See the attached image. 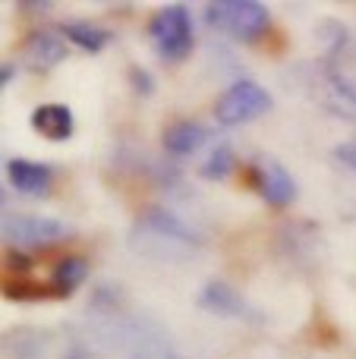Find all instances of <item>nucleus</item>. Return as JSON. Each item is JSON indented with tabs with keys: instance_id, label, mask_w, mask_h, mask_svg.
<instances>
[{
	"instance_id": "f257e3e1",
	"label": "nucleus",
	"mask_w": 356,
	"mask_h": 359,
	"mask_svg": "<svg viewBox=\"0 0 356 359\" xmlns=\"http://www.w3.org/2000/svg\"><path fill=\"white\" fill-rule=\"evenodd\" d=\"M205 19L212 29H221L240 41H256L268 32V10L256 0H218L205 6Z\"/></svg>"
},
{
	"instance_id": "f03ea898",
	"label": "nucleus",
	"mask_w": 356,
	"mask_h": 359,
	"mask_svg": "<svg viewBox=\"0 0 356 359\" xmlns=\"http://www.w3.org/2000/svg\"><path fill=\"white\" fill-rule=\"evenodd\" d=\"M149 35L155 38V48L161 54V60L180 63L193 50V16L186 13V6L170 4L161 13H155L149 25Z\"/></svg>"
},
{
	"instance_id": "7ed1b4c3",
	"label": "nucleus",
	"mask_w": 356,
	"mask_h": 359,
	"mask_svg": "<svg viewBox=\"0 0 356 359\" xmlns=\"http://www.w3.org/2000/svg\"><path fill=\"white\" fill-rule=\"evenodd\" d=\"M271 107V95L265 92L259 82L252 79H237L214 104V117L221 126H240L249 123V120L262 117Z\"/></svg>"
},
{
	"instance_id": "20e7f679",
	"label": "nucleus",
	"mask_w": 356,
	"mask_h": 359,
	"mask_svg": "<svg viewBox=\"0 0 356 359\" xmlns=\"http://www.w3.org/2000/svg\"><path fill=\"white\" fill-rule=\"evenodd\" d=\"M0 230H4V243L10 246H41L69 236V227L63 221L41 215H6Z\"/></svg>"
},
{
	"instance_id": "39448f33",
	"label": "nucleus",
	"mask_w": 356,
	"mask_h": 359,
	"mask_svg": "<svg viewBox=\"0 0 356 359\" xmlns=\"http://www.w3.org/2000/svg\"><path fill=\"white\" fill-rule=\"evenodd\" d=\"M249 183L259 189V196L275 208H284L296 198V183L287 174L284 164H278L275 158H259L256 164H249Z\"/></svg>"
},
{
	"instance_id": "423d86ee",
	"label": "nucleus",
	"mask_w": 356,
	"mask_h": 359,
	"mask_svg": "<svg viewBox=\"0 0 356 359\" xmlns=\"http://www.w3.org/2000/svg\"><path fill=\"white\" fill-rule=\"evenodd\" d=\"M6 177H10L13 189L25 192V196H44L54 183V174H50L48 164L29 161V158H10L6 161Z\"/></svg>"
},
{
	"instance_id": "0eeeda50",
	"label": "nucleus",
	"mask_w": 356,
	"mask_h": 359,
	"mask_svg": "<svg viewBox=\"0 0 356 359\" xmlns=\"http://www.w3.org/2000/svg\"><path fill=\"white\" fill-rule=\"evenodd\" d=\"M32 130L50 142H67L73 136V111L67 104H41L32 111Z\"/></svg>"
},
{
	"instance_id": "6e6552de",
	"label": "nucleus",
	"mask_w": 356,
	"mask_h": 359,
	"mask_svg": "<svg viewBox=\"0 0 356 359\" xmlns=\"http://www.w3.org/2000/svg\"><path fill=\"white\" fill-rule=\"evenodd\" d=\"M139 224H142L145 230H151L155 236L167 240V243H183V246H196V243H199V233H196L193 227H186L180 217L170 215V211H164V208H149Z\"/></svg>"
},
{
	"instance_id": "1a4fd4ad",
	"label": "nucleus",
	"mask_w": 356,
	"mask_h": 359,
	"mask_svg": "<svg viewBox=\"0 0 356 359\" xmlns=\"http://www.w3.org/2000/svg\"><path fill=\"white\" fill-rule=\"evenodd\" d=\"M199 306L212 316H224V318H237V316H246V303L231 284L224 280H212V284L202 287L199 293Z\"/></svg>"
},
{
	"instance_id": "9d476101",
	"label": "nucleus",
	"mask_w": 356,
	"mask_h": 359,
	"mask_svg": "<svg viewBox=\"0 0 356 359\" xmlns=\"http://www.w3.org/2000/svg\"><path fill=\"white\" fill-rule=\"evenodd\" d=\"M319 86H322V104L338 111L341 117H356V88L338 69H325L319 76Z\"/></svg>"
},
{
	"instance_id": "9b49d317",
	"label": "nucleus",
	"mask_w": 356,
	"mask_h": 359,
	"mask_svg": "<svg viewBox=\"0 0 356 359\" xmlns=\"http://www.w3.org/2000/svg\"><path fill=\"white\" fill-rule=\"evenodd\" d=\"M63 57H67V41H63V35H57V32H35V35L29 38V44H25V60L32 63L35 69H50L54 63H60Z\"/></svg>"
},
{
	"instance_id": "f8f14e48",
	"label": "nucleus",
	"mask_w": 356,
	"mask_h": 359,
	"mask_svg": "<svg viewBox=\"0 0 356 359\" xmlns=\"http://www.w3.org/2000/svg\"><path fill=\"white\" fill-rule=\"evenodd\" d=\"M205 142H208V130L202 123H193V120H180V123L167 126V133H164V149L177 158L193 155Z\"/></svg>"
},
{
	"instance_id": "ddd939ff",
	"label": "nucleus",
	"mask_w": 356,
	"mask_h": 359,
	"mask_svg": "<svg viewBox=\"0 0 356 359\" xmlns=\"http://www.w3.org/2000/svg\"><path fill=\"white\" fill-rule=\"evenodd\" d=\"M85 278H88V262L82 259V255H67V259L54 268L50 287H54L57 297H69V293H73Z\"/></svg>"
},
{
	"instance_id": "4468645a",
	"label": "nucleus",
	"mask_w": 356,
	"mask_h": 359,
	"mask_svg": "<svg viewBox=\"0 0 356 359\" xmlns=\"http://www.w3.org/2000/svg\"><path fill=\"white\" fill-rule=\"evenodd\" d=\"M60 35L67 38V41L79 44L82 50H92V54H98V50L107 48V41H111V32L101 29V25H92V22H67L60 29Z\"/></svg>"
},
{
	"instance_id": "2eb2a0df",
	"label": "nucleus",
	"mask_w": 356,
	"mask_h": 359,
	"mask_svg": "<svg viewBox=\"0 0 356 359\" xmlns=\"http://www.w3.org/2000/svg\"><path fill=\"white\" fill-rule=\"evenodd\" d=\"M237 168V158H233V149L227 142H221L212 155L205 158V164L199 168V174L205 180H227Z\"/></svg>"
},
{
	"instance_id": "dca6fc26",
	"label": "nucleus",
	"mask_w": 356,
	"mask_h": 359,
	"mask_svg": "<svg viewBox=\"0 0 356 359\" xmlns=\"http://www.w3.org/2000/svg\"><path fill=\"white\" fill-rule=\"evenodd\" d=\"M10 299H29V297H57L50 284H38V280H6L4 284Z\"/></svg>"
},
{
	"instance_id": "f3484780",
	"label": "nucleus",
	"mask_w": 356,
	"mask_h": 359,
	"mask_svg": "<svg viewBox=\"0 0 356 359\" xmlns=\"http://www.w3.org/2000/svg\"><path fill=\"white\" fill-rule=\"evenodd\" d=\"M130 82H132V88H136L139 95L155 92V79H151V73L149 69H142V67H130Z\"/></svg>"
},
{
	"instance_id": "a211bd4d",
	"label": "nucleus",
	"mask_w": 356,
	"mask_h": 359,
	"mask_svg": "<svg viewBox=\"0 0 356 359\" xmlns=\"http://www.w3.org/2000/svg\"><path fill=\"white\" fill-rule=\"evenodd\" d=\"M334 158H338V161H344L347 168H353V170H356V142L338 145V149H334Z\"/></svg>"
},
{
	"instance_id": "6ab92c4d",
	"label": "nucleus",
	"mask_w": 356,
	"mask_h": 359,
	"mask_svg": "<svg viewBox=\"0 0 356 359\" xmlns=\"http://www.w3.org/2000/svg\"><path fill=\"white\" fill-rule=\"evenodd\" d=\"M6 265H13V271H29V259L19 252H10L6 255Z\"/></svg>"
},
{
	"instance_id": "aec40b11",
	"label": "nucleus",
	"mask_w": 356,
	"mask_h": 359,
	"mask_svg": "<svg viewBox=\"0 0 356 359\" xmlns=\"http://www.w3.org/2000/svg\"><path fill=\"white\" fill-rule=\"evenodd\" d=\"M4 86H10V79H13V63H4Z\"/></svg>"
}]
</instances>
